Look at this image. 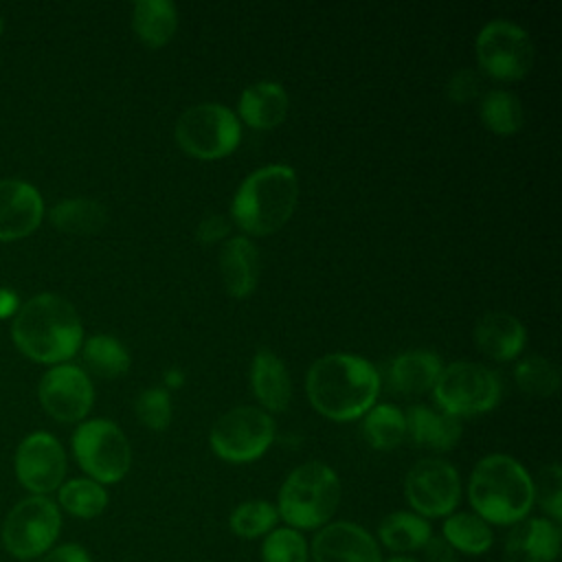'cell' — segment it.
Wrapping results in <instances>:
<instances>
[{
    "label": "cell",
    "mask_w": 562,
    "mask_h": 562,
    "mask_svg": "<svg viewBox=\"0 0 562 562\" xmlns=\"http://www.w3.org/2000/svg\"><path fill=\"white\" fill-rule=\"evenodd\" d=\"M305 393L312 408L331 422L360 419L378 400L380 373L362 356L327 353L307 369Z\"/></svg>",
    "instance_id": "1"
},
{
    "label": "cell",
    "mask_w": 562,
    "mask_h": 562,
    "mask_svg": "<svg viewBox=\"0 0 562 562\" xmlns=\"http://www.w3.org/2000/svg\"><path fill=\"white\" fill-rule=\"evenodd\" d=\"M11 336L18 349L44 364H64L83 342V325L77 310L59 294L31 296L13 316Z\"/></svg>",
    "instance_id": "2"
},
{
    "label": "cell",
    "mask_w": 562,
    "mask_h": 562,
    "mask_svg": "<svg viewBox=\"0 0 562 562\" xmlns=\"http://www.w3.org/2000/svg\"><path fill=\"white\" fill-rule=\"evenodd\" d=\"M468 501L490 527H512L525 520L533 507V479L514 457L485 454L470 472Z\"/></svg>",
    "instance_id": "3"
},
{
    "label": "cell",
    "mask_w": 562,
    "mask_h": 562,
    "mask_svg": "<svg viewBox=\"0 0 562 562\" xmlns=\"http://www.w3.org/2000/svg\"><path fill=\"white\" fill-rule=\"evenodd\" d=\"M299 202V180L290 165H266L248 173L231 202L233 222L255 237L288 224Z\"/></svg>",
    "instance_id": "4"
},
{
    "label": "cell",
    "mask_w": 562,
    "mask_h": 562,
    "mask_svg": "<svg viewBox=\"0 0 562 562\" xmlns=\"http://www.w3.org/2000/svg\"><path fill=\"white\" fill-rule=\"evenodd\" d=\"M342 496V485L334 468L323 461L296 465L279 487L277 514L285 527L316 531L331 522Z\"/></svg>",
    "instance_id": "5"
},
{
    "label": "cell",
    "mask_w": 562,
    "mask_h": 562,
    "mask_svg": "<svg viewBox=\"0 0 562 562\" xmlns=\"http://www.w3.org/2000/svg\"><path fill=\"white\" fill-rule=\"evenodd\" d=\"M61 533V509L48 496H26L18 501L4 516L0 540L4 551L20 560L31 562L57 544Z\"/></svg>",
    "instance_id": "6"
},
{
    "label": "cell",
    "mask_w": 562,
    "mask_h": 562,
    "mask_svg": "<svg viewBox=\"0 0 562 562\" xmlns=\"http://www.w3.org/2000/svg\"><path fill=\"white\" fill-rule=\"evenodd\" d=\"M501 395V378L485 364L468 360L446 364L432 384V397L439 408L457 419L496 408Z\"/></svg>",
    "instance_id": "7"
},
{
    "label": "cell",
    "mask_w": 562,
    "mask_h": 562,
    "mask_svg": "<svg viewBox=\"0 0 562 562\" xmlns=\"http://www.w3.org/2000/svg\"><path fill=\"white\" fill-rule=\"evenodd\" d=\"M176 143L193 158L217 160L233 154L241 140V123L222 103L204 101L187 108L176 121Z\"/></svg>",
    "instance_id": "8"
},
{
    "label": "cell",
    "mask_w": 562,
    "mask_h": 562,
    "mask_svg": "<svg viewBox=\"0 0 562 562\" xmlns=\"http://www.w3.org/2000/svg\"><path fill=\"white\" fill-rule=\"evenodd\" d=\"M72 454L88 479L114 485L132 465V448L125 432L110 419H88L72 432Z\"/></svg>",
    "instance_id": "9"
},
{
    "label": "cell",
    "mask_w": 562,
    "mask_h": 562,
    "mask_svg": "<svg viewBox=\"0 0 562 562\" xmlns=\"http://www.w3.org/2000/svg\"><path fill=\"white\" fill-rule=\"evenodd\" d=\"M274 419L259 406H235L222 413L209 435L211 450L226 463H250L274 441Z\"/></svg>",
    "instance_id": "10"
},
{
    "label": "cell",
    "mask_w": 562,
    "mask_h": 562,
    "mask_svg": "<svg viewBox=\"0 0 562 562\" xmlns=\"http://www.w3.org/2000/svg\"><path fill=\"white\" fill-rule=\"evenodd\" d=\"M474 53L481 70L498 81L522 79L533 64L529 33L509 20H490L476 35Z\"/></svg>",
    "instance_id": "11"
},
{
    "label": "cell",
    "mask_w": 562,
    "mask_h": 562,
    "mask_svg": "<svg viewBox=\"0 0 562 562\" xmlns=\"http://www.w3.org/2000/svg\"><path fill=\"white\" fill-rule=\"evenodd\" d=\"M404 496L422 518H446L461 501L459 470L439 457L419 459L404 476Z\"/></svg>",
    "instance_id": "12"
},
{
    "label": "cell",
    "mask_w": 562,
    "mask_h": 562,
    "mask_svg": "<svg viewBox=\"0 0 562 562\" xmlns=\"http://www.w3.org/2000/svg\"><path fill=\"white\" fill-rule=\"evenodd\" d=\"M15 476L33 496L57 492L66 476V452L50 432H31L15 450Z\"/></svg>",
    "instance_id": "13"
},
{
    "label": "cell",
    "mask_w": 562,
    "mask_h": 562,
    "mask_svg": "<svg viewBox=\"0 0 562 562\" xmlns=\"http://www.w3.org/2000/svg\"><path fill=\"white\" fill-rule=\"evenodd\" d=\"M42 408L57 422H81L94 402V389L88 373L75 364H55L37 389Z\"/></svg>",
    "instance_id": "14"
},
{
    "label": "cell",
    "mask_w": 562,
    "mask_h": 562,
    "mask_svg": "<svg viewBox=\"0 0 562 562\" xmlns=\"http://www.w3.org/2000/svg\"><path fill=\"white\" fill-rule=\"evenodd\" d=\"M312 562H384L375 536L351 520H331L310 542Z\"/></svg>",
    "instance_id": "15"
},
{
    "label": "cell",
    "mask_w": 562,
    "mask_h": 562,
    "mask_svg": "<svg viewBox=\"0 0 562 562\" xmlns=\"http://www.w3.org/2000/svg\"><path fill=\"white\" fill-rule=\"evenodd\" d=\"M44 217L40 191L24 180H0V241L31 235Z\"/></svg>",
    "instance_id": "16"
},
{
    "label": "cell",
    "mask_w": 562,
    "mask_h": 562,
    "mask_svg": "<svg viewBox=\"0 0 562 562\" xmlns=\"http://www.w3.org/2000/svg\"><path fill=\"white\" fill-rule=\"evenodd\" d=\"M562 529L549 518H525L512 525L503 544L505 562H555Z\"/></svg>",
    "instance_id": "17"
},
{
    "label": "cell",
    "mask_w": 562,
    "mask_h": 562,
    "mask_svg": "<svg viewBox=\"0 0 562 562\" xmlns=\"http://www.w3.org/2000/svg\"><path fill=\"white\" fill-rule=\"evenodd\" d=\"M472 338L481 353L492 360L507 362L520 356V351L525 349L527 331L514 314L487 312L476 321Z\"/></svg>",
    "instance_id": "18"
},
{
    "label": "cell",
    "mask_w": 562,
    "mask_h": 562,
    "mask_svg": "<svg viewBox=\"0 0 562 562\" xmlns=\"http://www.w3.org/2000/svg\"><path fill=\"white\" fill-rule=\"evenodd\" d=\"M259 270V250L250 237L237 235L224 241L220 250V274L224 290L233 299H244L255 292Z\"/></svg>",
    "instance_id": "19"
},
{
    "label": "cell",
    "mask_w": 562,
    "mask_h": 562,
    "mask_svg": "<svg viewBox=\"0 0 562 562\" xmlns=\"http://www.w3.org/2000/svg\"><path fill=\"white\" fill-rule=\"evenodd\" d=\"M290 99L281 83L257 81L244 88L237 101V119L252 130H272L288 116Z\"/></svg>",
    "instance_id": "20"
},
{
    "label": "cell",
    "mask_w": 562,
    "mask_h": 562,
    "mask_svg": "<svg viewBox=\"0 0 562 562\" xmlns=\"http://www.w3.org/2000/svg\"><path fill=\"white\" fill-rule=\"evenodd\" d=\"M250 386L266 413H281L292 400V380L283 360L270 351L259 349L250 364Z\"/></svg>",
    "instance_id": "21"
},
{
    "label": "cell",
    "mask_w": 562,
    "mask_h": 562,
    "mask_svg": "<svg viewBox=\"0 0 562 562\" xmlns=\"http://www.w3.org/2000/svg\"><path fill=\"white\" fill-rule=\"evenodd\" d=\"M406 419V435H411L415 446L448 452L461 439V422L443 411H432L428 406H411L404 413Z\"/></svg>",
    "instance_id": "22"
},
{
    "label": "cell",
    "mask_w": 562,
    "mask_h": 562,
    "mask_svg": "<svg viewBox=\"0 0 562 562\" xmlns=\"http://www.w3.org/2000/svg\"><path fill=\"white\" fill-rule=\"evenodd\" d=\"M443 362L428 349H411L395 356L389 364V384L395 393L417 395L437 382Z\"/></svg>",
    "instance_id": "23"
},
{
    "label": "cell",
    "mask_w": 562,
    "mask_h": 562,
    "mask_svg": "<svg viewBox=\"0 0 562 562\" xmlns=\"http://www.w3.org/2000/svg\"><path fill=\"white\" fill-rule=\"evenodd\" d=\"M432 527L426 518L417 516L415 512H391L378 525V544L393 555H411L424 549L430 540Z\"/></svg>",
    "instance_id": "24"
},
{
    "label": "cell",
    "mask_w": 562,
    "mask_h": 562,
    "mask_svg": "<svg viewBox=\"0 0 562 562\" xmlns=\"http://www.w3.org/2000/svg\"><path fill=\"white\" fill-rule=\"evenodd\" d=\"M132 29L145 46L160 48L176 35L178 11L169 0H138L132 7Z\"/></svg>",
    "instance_id": "25"
},
{
    "label": "cell",
    "mask_w": 562,
    "mask_h": 562,
    "mask_svg": "<svg viewBox=\"0 0 562 562\" xmlns=\"http://www.w3.org/2000/svg\"><path fill=\"white\" fill-rule=\"evenodd\" d=\"M441 538L457 551V555H485L494 544V529L474 512H452L443 518Z\"/></svg>",
    "instance_id": "26"
},
{
    "label": "cell",
    "mask_w": 562,
    "mask_h": 562,
    "mask_svg": "<svg viewBox=\"0 0 562 562\" xmlns=\"http://www.w3.org/2000/svg\"><path fill=\"white\" fill-rule=\"evenodd\" d=\"M108 490L105 485L88 479V476H79V479H70L64 481L57 490V507L75 518L81 520H92L97 516H101L108 507Z\"/></svg>",
    "instance_id": "27"
},
{
    "label": "cell",
    "mask_w": 562,
    "mask_h": 562,
    "mask_svg": "<svg viewBox=\"0 0 562 562\" xmlns=\"http://www.w3.org/2000/svg\"><path fill=\"white\" fill-rule=\"evenodd\" d=\"M50 222L61 233L90 235L103 228V224L108 222V213L105 206L97 200L72 198L61 200L50 209Z\"/></svg>",
    "instance_id": "28"
},
{
    "label": "cell",
    "mask_w": 562,
    "mask_h": 562,
    "mask_svg": "<svg viewBox=\"0 0 562 562\" xmlns=\"http://www.w3.org/2000/svg\"><path fill=\"white\" fill-rule=\"evenodd\" d=\"M362 432L371 448L393 450L406 437L404 413L393 404H373L364 415Z\"/></svg>",
    "instance_id": "29"
},
{
    "label": "cell",
    "mask_w": 562,
    "mask_h": 562,
    "mask_svg": "<svg viewBox=\"0 0 562 562\" xmlns=\"http://www.w3.org/2000/svg\"><path fill=\"white\" fill-rule=\"evenodd\" d=\"M83 362L88 369L101 378H119L130 369L127 347L108 334H94L83 342Z\"/></svg>",
    "instance_id": "30"
},
{
    "label": "cell",
    "mask_w": 562,
    "mask_h": 562,
    "mask_svg": "<svg viewBox=\"0 0 562 562\" xmlns=\"http://www.w3.org/2000/svg\"><path fill=\"white\" fill-rule=\"evenodd\" d=\"M479 114H481L483 125L490 132L501 134V136L516 134L522 127V121H525L522 103L518 101L516 94H512L507 90L485 92V97L481 99Z\"/></svg>",
    "instance_id": "31"
},
{
    "label": "cell",
    "mask_w": 562,
    "mask_h": 562,
    "mask_svg": "<svg viewBox=\"0 0 562 562\" xmlns=\"http://www.w3.org/2000/svg\"><path fill=\"white\" fill-rule=\"evenodd\" d=\"M277 525H279L277 507L261 498L239 503L228 516L231 531L241 540L266 538Z\"/></svg>",
    "instance_id": "32"
},
{
    "label": "cell",
    "mask_w": 562,
    "mask_h": 562,
    "mask_svg": "<svg viewBox=\"0 0 562 562\" xmlns=\"http://www.w3.org/2000/svg\"><path fill=\"white\" fill-rule=\"evenodd\" d=\"M514 380L522 393L533 397H549L560 386V371L551 360L542 356H529L516 364Z\"/></svg>",
    "instance_id": "33"
},
{
    "label": "cell",
    "mask_w": 562,
    "mask_h": 562,
    "mask_svg": "<svg viewBox=\"0 0 562 562\" xmlns=\"http://www.w3.org/2000/svg\"><path fill=\"white\" fill-rule=\"evenodd\" d=\"M261 562H310V542L292 527H274L261 542Z\"/></svg>",
    "instance_id": "34"
},
{
    "label": "cell",
    "mask_w": 562,
    "mask_h": 562,
    "mask_svg": "<svg viewBox=\"0 0 562 562\" xmlns=\"http://www.w3.org/2000/svg\"><path fill=\"white\" fill-rule=\"evenodd\" d=\"M533 503L547 514L549 520H562V470L558 463H547L533 479Z\"/></svg>",
    "instance_id": "35"
},
{
    "label": "cell",
    "mask_w": 562,
    "mask_h": 562,
    "mask_svg": "<svg viewBox=\"0 0 562 562\" xmlns=\"http://www.w3.org/2000/svg\"><path fill=\"white\" fill-rule=\"evenodd\" d=\"M136 417L149 430H165L171 422V397L162 386L145 389L134 402Z\"/></svg>",
    "instance_id": "36"
},
{
    "label": "cell",
    "mask_w": 562,
    "mask_h": 562,
    "mask_svg": "<svg viewBox=\"0 0 562 562\" xmlns=\"http://www.w3.org/2000/svg\"><path fill=\"white\" fill-rule=\"evenodd\" d=\"M446 92L450 101L468 103L481 92V77L472 68H461L450 77Z\"/></svg>",
    "instance_id": "37"
},
{
    "label": "cell",
    "mask_w": 562,
    "mask_h": 562,
    "mask_svg": "<svg viewBox=\"0 0 562 562\" xmlns=\"http://www.w3.org/2000/svg\"><path fill=\"white\" fill-rule=\"evenodd\" d=\"M35 562H92L88 549L79 542H61L40 555Z\"/></svg>",
    "instance_id": "38"
},
{
    "label": "cell",
    "mask_w": 562,
    "mask_h": 562,
    "mask_svg": "<svg viewBox=\"0 0 562 562\" xmlns=\"http://www.w3.org/2000/svg\"><path fill=\"white\" fill-rule=\"evenodd\" d=\"M228 220L224 215H206L198 228H195V235L202 244H215V241H222L226 235H228Z\"/></svg>",
    "instance_id": "39"
},
{
    "label": "cell",
    "mask_w": 562,
    "mask_h": 562,
    "mask_svg": "<svg viewBox=\"0 0 562 562\" xmlns=\"http://www.w3.org/2000/svg\"><path fill=\"white\" fill-rule=\"evenodd\" d=\"M422 553H424L422 562H459L457 551L441 536H435V533L424 544Z\"/></svg>",
    "instance_id": "40"
},
{
    "label": "cell",
    "mask_w": 562,
    "mask_h": 562,
    "mask_svg": "<svg viewBox=\"0 0 562 562\" xmlns=\"http://www.w3.org/2000/svg\"><path fill=\"white\" fill-rule=\"evenodd\" d=\"M20 310L18 305V296L15 292L11 290H0V318H7V316H15V312Z\"/></svg>",
    "instance_id": "41"
},
{
    "label": "cell",
    "mask_w": 562,
    "mask_h": 562,
    "mask_svg": "<svg viewBox=\"0 0 562 562\" xmlns=\"http://www.w3.org/2000/svg\"><path fill=\"white\" fill-rule=\"evenodd\" d=\"M182 382H184V375H182V371L180 369H169L167 373H165V386H182Z\"/></svg>",
    "instance_id": "42"
},
{
    "label": "cell",
    "mask_w": 562,
    "mask_h": 562,
    "mask_svg": "<svg viewBox=\"0 0 562 562\" xmlns=\"http://www.w3.org/2000/svg\"><path fill=\"white\" fill-rule=\"evenodd\" d=\"M384 562H422V560L415 558V555H391Z\"/></svg>",
    "instance_id": "43"
},
{
    "label": "cell",
    "mask_w": 562,
    "mask_h": 562,
    "mask_svg": "<svg viewBox=\"0 0 562 562\" xmlns=\"http://www.w3.org/2000/svg\"><path fill=\"white\" fill-rule=\"evenodd\" d=\"M2 31H4V18L0 15V35H2Z\"/></svg>",
    "instance_id": "44"
}]
</instances>
